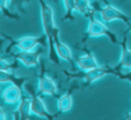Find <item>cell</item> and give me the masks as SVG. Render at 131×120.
<instances>
[{"instance_id": "obj_12", "label": "cell", "mask_w": 131, "mask_h": 120, "mask_svg": "<svg viewBox=\"0 0 131 120\" xmlns=\"http://www.w3.org/2000/svg\"><path fill=\"white\" fill-rule=\"evenodd\" d=\"M17 113H19V118L20 119H27L29 114L31 113V108H30V101L29 99H21L17 104L16 109Z\"/></svg>"}, {"instance_id": "obj_1", "label": "cell", "mask_w": 131, "mask_h": 120, "mask_svg": "<svg viewBox=\"0 0 131 120\" xmlns=\"http://www.w3.org/2000/svg\"><path fill=\"white\" fill-rule=\"evenodd\" d=\"M41 16H42V24L44 28L45 35L49 39L52 38L54 32V16L53 10L49 5L42 4V10H41Z\"/></svg>"}, {"instance_id": "obj_2", "label": "cell", "mask_w": 131, "mask_h": 120, "mask_svg": "<svg viewBox=\"0 0 131 120\" xmlns=\"http://www.w3.org/2000/svg\"><path fill=\"white\" fill-rule=\"evenodd\" d=\"M21 96L22 91L15 83H10L9 86H7L1 94L3 101L7 104H19V102L21 101Z\"/></svg>"}, {"instance_id": "obj_10", "label": "cell", "mask_w": 131, "mask_h": 120, "mask_svg": "<svg viewBox=\"0 0 131 120\" xmlns=\"http://www.w3.org/2000/svg\"><path fill=\"white\" fill-rule=\"evenodd\" d=\"M30 108H31V113L36 114L37 117H48L45 104L40 97H34L32 99H30Z\"/></svg>"}, {"instance_id": "obj_13", "label": "cell", "mask_w": 131, "mask_h": 120, "mask_svg": "<svg viewBox=\"0 0 131 120\" xmlns=\"http://www.w3.org/2000/svg\"><path fill=\"white\" fill-rule=\"evenodd\" d=\"M72 105H73V98L70 94H65L58 99L57 106L59 109V111H62V112H66V111L71 110Z\"/></svg>"}, {"instance_id": "obj_18", "label": "cell", "mask_w": 131, "mask_h": 120, "mask_svg": "<svg viewBox=\"0 0 131 120\" xmlns=\"http://www.w3.org/2000/svg\"><path fill=\"white\" fill-rule=\"evenodd\" d=\"M10 68L12 65L4 58H0V71H10Z\"/></svg>"}, {"instance_id": "obj_19", "label": "cell", "mask_w": 131, "mask_h": 120, "mask_svg": "<svg viewBox=\"0 0 131 120\" xmlns=\"http://www.w3.org/2000/svg\"><path fill=\"white\" fill-rule=\"evenodd\" d=\"M12 1L13 0H0V10H7L9 8V6L12 5Z\"/></svg>"}, {"instance_id": "obj_14", "label": "cell", "mask_w": 131, "mask_h": 120, "mask_svg": "<svg viewBox=\"0 0 131 120\" xmlns=\"http://www.w3.org/2000/svg\"><path fill=\"white\" fill-rule=\"evenodd\" d=\"M121 65L125 68L131 69V49L123 45L122 46V56H121Z\"/></svg>"}, {"instance_id": "obj_8", "label": "cell", "mask_w": 131, "mask_h": 120, "mask_svg": "<svg viewBox=\"0 0 131 120\" xmlns=\"http://www.w3.org/2000/svg\"><path fill=\"white\" fill-rule=\"evenodd\" d=\"M38 89L41 92L45 94V95H53L57 91V84L56 82L49 76H43L40 78L38 82Z\"/></svg>"}, {"instance_id": "obj_20", "label": "cell", "mask_w": 131, "mask_h": 120, "mask_svg": "<svg viewBox=\"0 0 131 120\" xmlns=\"http://www.w3.org/2000/svg\"><path fill=\"white\" fill-rule=\"evenodd\" d=\"M3 119H6V114H5V111L0 108V120H3Z\"/></svg>"}, {"instance_id": "obj_22", "label": "cell", "mask_w": 131, "mask_h": 120, "mask_svg": "<svg viewBox=\"0 0 131 120\" xmlns=\"http://www.w3.org/2000/svg\"><path fill=\"white\" fill-rule=\"evenodd\" d=\"M130 75H131V72H130Z\"/></svg>"}, {"instance_id": "obj_15", "label": "cell", "mask_w": 131, "mask_h": 120, "mask_svg": "<svg viewBox=\"0 0 131 120\" xmlns=\"http://www.w3.org/2000/svg\"><path fill=\"white\" fill-rule=\"evenodd\" d=\"M75 10L81 14H86L91 9V0H74Z\"/></svg>"}, {"instance_id": "obj_6", "label": "cell", "mask_w": 131, "mask_h": 120, "mask_svg": "<svg viewBox=\"0 0 131 120\" xmlns=\"http://www.w3.org/2000/svg\"><path fill=\"white\" fill-rule=\"evenodd\" d=\"M40 39L32 36H26L16 41V46L20 51H34L38 46Z\"/></svg>"}, {"instance_id": "obj_4", "label": "cell", "mask_w": 131, "mask_h": 120, "mask_svg": "<svg viewBox=\"0 0 131 120\" xmlns=\"http://www.w3.org/2000/svg\"><path fill=\"white\" fill-rule=\"evenodd\" d=\"M87 32H88V35L91 37H100V36L109 35V30L106 27L104 22L97 21L95 19L89 20L88 27H87Z\"/></svg>"}, {"instance_id": "obj_16", "label": "cell", "mask_w": 131, "mask_h": 120, "mask_svg": "<svg viewBox=\"0 0 131 120\" xmlns=\"http://www.w3.org/2000/svg\"><path fill=\"white\" fill-rule=\"evenodd\" d=\"M14 83V77H13L10 71H0V84L1 83Z\"/></svg>"}, {"instance_id": "obj_17", "label": "cell", "mask_w": 131, "mask_h": 120, "mask_svg": "<svg viewBox=\"0 0 131 120\" xmlns=\"http://www.w3.org/2000/svg\"><path fill=\"white\" fill-rule=\"evenodd\" d=\"M63 5H64L65 10L67 14H71L73 10H75V5H74V0H62Z\"/></svg>"}, {"instance_id": "obj_7", "label": "cell", "mask_w": 131, "mask_h": 120, "mask_svg": "<svg viewBox=\"0 0 131 120\" xmlns=\"http://www.w3.org/2000/svg\"><path fill=\"white\" fill-rule=\"evenodd\" d=\"M77 65L81 71L88 72L91 69L95 68V67L100 66L97 62L96 58L93 54H87V56H81L80 58L77 59Z\"/></svg>"}, {"instance_id": "obj_21", "label": "cell", "mask_w": 131, "mask_h": 120, "mask_svg": "<svg viewBox=\"0 0 131 120\" xmlns=\"http://www.w3.org/2000/svg\"><path fill=\"white\" fill-rule=\"evenodd\" d=\"M128 118H130V119H131V113H130V114H129V115H128Z\"/></svg>"}, {"instance_id": "obj_9", "label": "cell", "mask_w": 131, "mask_h": 120, "mask_svg": "<svg viewBox=\"0 0 131 120\" xmlns=\"http://www.w3.org/2000/svg\"><path fill=\"white\" fill-rule=\"evenodd\" d=\"M53 43H54V51H56V54L59 57L63 60H71L72 58V51L66 44L62 43L57 37H53Z\"/></svg>"}, {"instance_id": "obj_3", "label": "cell", "mask_w": 131, "mask_h": 120, "mask_svg": "<svg viewBox=\"0 0 131 120\" xmlns=\"http://www.w3.org/2000/svg\"><path fill=\"white\" fill-rule=\"evenodd\" d=\"M101 14L103 22H111V21H116V20H122L124 22L128 21V16L115 6H107V7L102 8Z\"/></svg>"}, {"instance_id": "obj_5", "label": "cell", "mask_w": 131, "mask_h": 120, "mask_svg": "<svg viewBox=\"0 0 131 120\" xmlns=\"http://www.w3.org/2000/svg\"><path fill=\"white\" fill-rule=\"evenodd\" d=\"M38 57H40V54L36 52V50H34V51H20L16 53V58L27 67L36 66L37 61H38Z\"/></svg>"}, {"instance_id": "obj_11", "label": "cell", "mask_w": 131, "mask_h": 120, "mask_svg": "<svg viewBox=\"0 0 131 120\" xmlns=\"http://www.w3.org/2000/svg\"><path fill=\"white\" fill-rule=\"evenodd\" d=\"M108 72L109 71L106 67L97 66L95 68L91 69V71L86 72V80H87V82H95L97 80H100L101 77H103L104 75H107Z\"/></svg>"}]
</instances>
